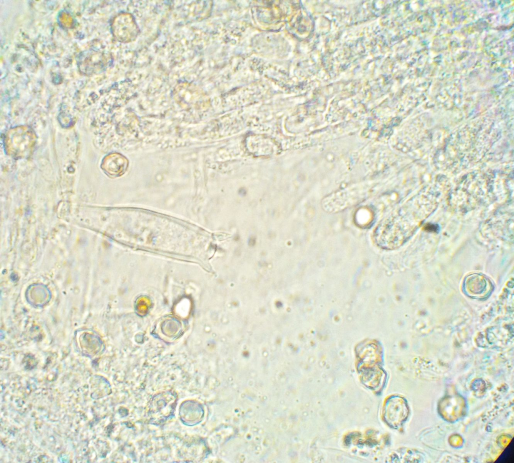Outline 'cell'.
Listing matches in <instances>:
<instances>
[{
    "mask_svg": "<svg viewBox=\"0 0 514 463\" xmlns=\"http://www.w3.org/2000/svg\"><path fill=\"white\" fill-rule=\"evenodd\" d=\"M177 396L175 393L167 391L154 396L148 406V416L151 423L161 424L170 418L174 413Z\"/></svg>",
    "mask_w": 514,
    "mask_h": 463,
    "instance_id": "6da1fadb",
    "label": "cell"
}]
</instances>
